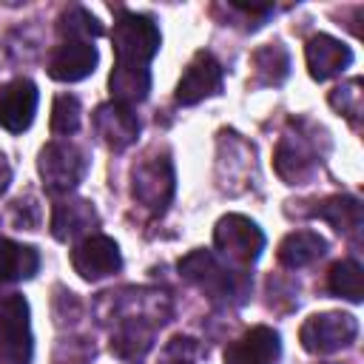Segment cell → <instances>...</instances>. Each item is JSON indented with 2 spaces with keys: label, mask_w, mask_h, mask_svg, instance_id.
I'll list each match as a JSON object with an SVG mask.
<instances>
[{
  "label": "cell",
  "mask_w": 364,
  "mask_h": 364,
  "mask_svg": "<svg viewBox=\"0 0 364 364\" xmlns=\"http://www.w3.org/2000/svg\"><path fill=\"white\" fill-rule=\"evenodd\" d=\"M40 270V253L28 245H17L11 239H0V284L23 282Z\"/></svg>",
  "instance_id": "obj_20"
},
{
  "label": "cell",
  "mask_w": 364,
  "mask_h": 364,
  "mask_svg": "<svg viewBox=\"0 0 364 364\" xmlns=\"http://www.w3.org/2000/svg\"><path fill=\"white\" fill-rule=\"evenodd\" d=\"M9 182H11V165H9L6 154L0 151V193L9 188Z\"/></svg>",
  "instance_id": "obj_30"
},
{
  "label": "cell",
  "mask_w": 364,
  "mask_h": 364,
  "mask_svg": "<svg viewBox=\"0 0 364 364\" xmlns=\"http://www.w3.org/2000/svg\"><path fill=\"white\" fill-rule=\"evenodd\" d=\"M304 57H307L310 77L318 80V82H324L330 77H338L353 63L350 46H344L341 40H336L330 34H313L304 46Z\"/></svg>",
  "instance_id": "obj_15"
},
{
  "label": "cell",
  "mask_w": 364,
  "mask_h": 364,
  "mask_svg": "<svg viewBox=\"0 0 364 364\" xmlns=\"http://www.w3.org/2000/svg\"><path fill=\"white\" fill-rule=\"evenodd\" d=\"M276 173L287 182V185H304L316 176V171L321 168V151L316 145V134H301L296 128L287 131L279 145H276V156H273Z\"/></svg>",
  "instance_id": "obj_8"
},
{
  "label": "cell",
  "mask_w": 364,
  "mask_h": 364,
  "mask_svg": "<svg viewBox=\"0 0 364 364\" xmlns=\"http://www.w3.org/2000/svg\"><path fill=\"white\" fill-rule=\"evenodd\" d=\"M94 358V344L85 336L60 338L51 355V364H88Z\"/></svg>",
  "instance_id": "obj_26"
},
{
  "label": "cell",
  "mask_w": 364,
  "mask_h": 364,
  "mask_svg": "<svg viewBox=\"0 0 364 364\" xmlns=\"http://www.w3.org/2000/svg\"><path fill=\"white\" fill-rule=\"evenodd\" d=\"M355 336H358V321L350 313H316L299 330L301 347L313 355L344 350L355 341Z\"/></svg>",
  "instance_id": "obj_9"
},
{
  "label": "cell",
  "mask_w": 364,
  "mask_h": 364,
  "mask_svg": "<svg viewBox=\"0 0 364 364\" xmlns=\"http://www.w3.org/2000/svg\"><path fill=\"white\" fill-rule=\"evenodd\" d=\"M213 247L230 267L247 270L264 250V233L253 219L242 213H228L213 228Z\"/></svg>",
  "instance_id": "obj_4"
},
{
  "label": "cell",
  "mask_w": 364,
  "mask_h": 364,
  "mask_svg": "<svg viewBox=\"0 0 364 364\" xmlns=\"http://www.w3.org/2000/svg\"><path fill=\"white\" fill-rule=\"evenodd\" d=\"M37 114V85L26 77L11 80L0 88V128L23 134Z\"/></svg>",
  "instance_id": "obj_13"
},
{
  "label": "cell",
  "mask_w": 364,
  "mask_h": 364,
  "mask_svg": "<svg viewBox=\"0 0 364 364\" xmlns=\"http://www.w3.org/2000/svg\"><path fill=\"white\" fill-rule=\"evenodd\" d=\"M97 60H100V54H97L94 43H80V40L63 43L48 57V77L57 82H80L88 74H94Z\"/></svg>",
  "instance_id": "obj_16"
},
{
  "label": "cell",
  "mask_w": 364,
  "mask_h": 364,
  "mask_svg": "<svg viewBox=\"0 0 364 364\" xmlns=\"http://www.w3.org/2000/svg\"><path fill=\"white\" fill-rule=\"evenodd\" d=\"M159 28L148 14L136 11H117L111 28V48H114V71L108 77V88L114 102L134 105L142 102L151 91V60L159 51Z\"/></svg>",
  "instance_id": "obj_1"
},
{
  "label": "cell",
  "mask_w": 364,
  "mask_h": 364,
  "mask_svg": "<svg viewBox=\"0 0 364 364\" xmlns=\"http://www.w3.org/2000/svg\"><path fill=\"white\" fill-rule=\"evenodd\" d=\"M100 216L94 210V205L88 199H63L54 205L51 213V233L60 242H71L77 236H91V230L97 228Z\"/></svg>",
  "instance_id": "obj_18"
},
{
  "label": "cell",
  "mask_w": 364,
  "mask_h": 364,
  "mask_svg": "<svg viewBox=\"0 0 364 364\" xmlns=\"http://www.w3.org/2000/svg\"><path fill=\"white\" fill-rule=\"evenodd\" d=\"M179 273L182 279H188L193 287H199L208 299L219 301V299H230L242 293V284L236 279V273L222 264L210 250H191L185 259H179Z\"/></svg>",
  "instance_id": "obj_7"
},
{
  "label": "cell",
  "mask_w": 364,
  "mask_h": 364,
  "mask_svg": "<svg viewBox=\"0 0 364 364\" xmlns=\"http://www.w3.org/2000/svg\"><path fill=\"white\" fill-rule=\"evenodd\" d=\"M253 71H256V85H279L290 74V54L282 43H267L253 51Z\"/></svg>",
  "instance_id": "obj_21"
},
{
  "label": "cell",
  "mask_w": 364,
  "mask_h": 364,
  "mask_svg": "<svg viewBox=\"0 0 364 364\" xmlns=\"http://www.w3.org/2000/svg\"><path fill=\"white\" fill-rule=\"evenodd\" d=\"M282 353L279 333L259 324L225 347V364H276Z\"/></svg>",
  "instance_id": "obj_14"
},
{
  "label": "cell",
  "mask_w": 364,
  "mask_h": 364,
  "mask_svg": "<svg viewBox=\"0 0 364 364\" xmlns=\"http://www.w3.org/2000/svg\"><path fill=\"white\" fill-rule=\"evenodd\" d=\"M173 188H176V173L168 154L145 156L131 171V196L151 213H165V208L173 199Z\"/></svg>",
  "instance_id": "obj_6"
},
{
  "label": "cell",
  "mask_w": 364,
  "mask_h": 364,
  "mask_svg": "<svg viewBox=\"0 0 364 364\" xmlns=\"http://www.w3.org/2000/svg\"><path fill=\"white\" fill-rule=\"evenodd\" d=\"M313 216L330 222L338 233H347V236L358 233L361 228V205L353 196H330L318 202V208H313Z\"/></svg>",
  "instance_id": "obj_22"
},
{
  "label": "cell",
  "mask_w": 364,
  "mask_h": 364,
  "mask_svg": "<svg viewBox=\"0 0 364 364\" xmlns=\"http://www.w3.org/2000/svg\"><path fill=\"white\" fill-rule=\"evenodd\" d=\"M71 267H74V273H80V279L100 282L122 267V256H119V247L114 239H108L102 233H91L74 245Z\"/></svg>",
  "instance_id": "obj_10"
},
{
  "label": "cell",
  "mask_w": 364,
  "mask_h": 364,
  "mask_svg": "<svg viewBox=\"0 0 364 364\" xmlns=\"http://www.w3.org/2000/svg\"><path fill=\"white\" fill-rule=\"evenodd\" d=\"M222 91V65L213 54L196 51L191 63L185 65L179 82H176V102L179 105H196L208 97H216Z\"/></svg>",
  "instance_id": "obj_11"
},
{
  "label": "cell",
  "mask_w": 364,
  "mask_h": 364,
  "mask_svg": "<svg viewBox=\"0 0 364 364\" xmlns=\"http://www.w3.org/2000/svg\"><path fill=\"white\" fill-rule=\"evenodd\" d=\"M57 31L63 34V40H65V43H71V40L91 43L94 37H100V34H102V26H100V20H97L88 9H82V6H71L68 11H63V14H60Z\"/></svg>",
  "instance_id": "obj_24"
},
{
  "label": "cell",
  "mask_w": 364,
  "mask_h": 364,
  "mask_svg": "<svg viewBox=\"0 0 364 364\" xmlns=\"http://www.w3.org/2000/svg\"><path fill=\"white\" fill-rule=\"evenodd\" d=\"M14 225L23 230H34L40 225V208L34 199H17L14 202Z\"/></svg>",
  "instance_id": "obj_28"
},
{
  "label": "cell",
  "mask_w": 364,
  "mask_h": 364,
  "mask_svg": "<svg viewBox=\"0 0 364 364\" xmlns=\"http://www.w3.org/2000/svg\"><path fill=\"white\" fill-rule=\"evenodd\" d=\"M358 88H361V80H350V82L333 88V94H330V105L338 114H344L353 125H358V114H361V91Z\"/></svg>",
  "instance_id": "obj_27"
},
{
  "label": "cell",
  "mask_w": 364,
  "mask_h": 364,
  "mask_svg": "<svg viewBox=\"0 0 364 364\" xmlns=\"http://www.w3.org/2000/svg\"><path fill=\"white\" fill-rule=\"evenodd\" d=\"M327 253V239L316 230H293L282 239L279 245V262L290 270H299V267H307L313 264L316 259H321Z\"/></svg>",
  "instance_id": "obj_19"
},
{
  "label": "cell",
  "mask_w": 364,
  "mask_h": 364,
  "mask_svg": "<svg viewBox=\"0 0 364 364\" xmlns=\"http://www.w3.org/2000/svg\"><path fill=\"white\" fill-rule=\"evenodd\" d=\"M162 364H193V341L191 338H173L168 347H165V355H162Z\"/></svg>",
  "instance_id": "obj_29"
},
{
  "label": "cell",
  "mask_w": 364,
  "mask_h": 364,
  "mask_svg": "<svg viewBox=\"0 0 364 364\" xmlns=\"http://www.w3.org/2000/svg\"><path fill=\"white\" fill-rule=\"evenodd\" d=\"M37 171H40L46 191L54 196H63V193H71L82 182V176L88 171V156L80 145L57 139L40 151Z\"/></svg>",
  "instance_id": "obj_5"
},
{
  "label": "cell",
  "mask_w": 364,
  "mask_h": 364,
  "mask_svg": "<svg viewBox=\"0 0 364 364\" xmlns=\"http://www.w3.org/2000/svg\"><path fill=\"white\" fill-rule=\"evenodd\" d=\"M34 338L26 296L0 290V364H31Z\"/></svg>",
  "instance_id": "obj_3"
},
{
  "label": "cell",
  "mask_w": 364,
  "mask_h": 364,
  "mask_svg": "<svg viewBox=\"0 0 364 364\" xmlns=\"http://www.w3.org/2000/svg\"><path fill=\"white\" fill-rule=\"evenodd\" d=\"M91 125H94V134L100 136V142L105 148H111V151H125L139 136L136 114L128 105L114 102V100L97 105V111L91 114Z\"/></svg>",
  "instance_id": "obj_12"
},
{
  "label": "cell",
  "mask_w": 364,
  "mask_h": 364,
  "mask_svg": "<svg viewBox=\"0 0 364 364\" xmlns=\"http://www.w3.org/2000/svg\"><path fill=\"white\" fill-rule=\"evenodd\" d=\"M80 117H82V108H80V100L74 94H57L54 97V105H51V131L57 136L77 134Z\"/></svg>",
  "instance_id": "obj_25"
},
{
  "label": "cell",
  "mask_w": 364,
  "mask_h": 364,
  "mask_svg": "<svg viewBox=\"0 0 364 364\" xmlns=\"http://www.w3.org/2000/svg\"><path fill=\"white\" fill-rule=\"evenodd\" d=\"M156 327L154 321H145V318H119L114 321V330H111V353L128 364H139L151 347H154V336H156Z\"/></svg>",
  "instance_id": "obj_17"
},
{
  "label": "cell",
  "mask_w": 364,
  "mask_h": 364,
  "mask_svg": "<svg viewBox=\"0 0 364 364\" xmlns=\"http://www.w3.org/2000/svg\"><path fill=\"white\" fill-rule=\"evenodd\" d=\"M171 299L159 290H148V287H125V290H111L102 293V299L97 301V316L102 324L108 321H119V318H145L154 324H165L171 318Z\"/></svg>",
  "instance_id": "obj_2"
},
{
  "label": "cell",
  "mask_w": 364,
  "mask_h": 364,
  "mask_svg": "<svg viewBox=\"0 0 364 364\" xmlns=\"http://www.w3.org/2000/svg\"><path fill=\"white\" fill-rule=\"evenodd\" d=\"M327 290L347 301H361L364 296V273L355 259H341L327 273Z\"/></svg>",
  "instance_id": "obj_23"
}]
</instances>
